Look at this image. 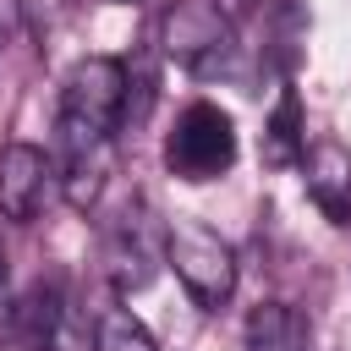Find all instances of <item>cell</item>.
I'll use <instances>...</instances> for the list:
<instances>
[{
	"mask_svg": "<svg viewBox=\"0 0 351 351\" xmlns=\"http://www.w3.org/2000/svg\"><path fill=\"white\" fill-rule=\"evenodd\" d=\"M165 263L176 269L192 307H203V313H219L236 296V252L203 219H176L165 230Z\"/></svg>",
	"mask_w": 351,
	"mask_h": 351,
	"instance_id": "cell-1",
	"label": "cell"
},
{
	"mask_svg": "<svg viewBox=\"0 0 351 351\" xmlns=\"http://www.w3.org/2000/svg\"><path fill=\"white\" fill-rule=\"evenodd\" d=\"M236 154H241V143H236V121L219 110V104H208V99H192L181 115H176V126H170V137H165V170L176 176V181H219L230 165H236Z\"/></svg>",
	"mask_w": 351,
	"mask_h": 351,
	"instance_id": "cell-2",
	"label": "cell"
},
{
	"mask_svg": "<svg viewBox=\"0 0 351 351\" xmlns=\"http://www.w3.org/2000/svg\"><path fill=\"white\" fill-rule=\"evenodd\" d=\"M159 49L176 66H186L197 77H214L236 49V22L214 0H170L165 16H159Z\"/></svg>",
	"mask_w": 351,
	"mask_h": 351,
	"instance_id": "cell-3",
	"label": "cell"
},
{
	"mask_svg": "<svg viewBox=\"0 0 351 351\" xmlns=\"http://www.w3.org/2000/svg\"><path fill=\"white\" fill-rule=\"evenodd\" d=\"M55 181H60V197L71 208H99L104 186H110V170H115V132H99V126H82V121H55Z\"/></svg>",
	"mask_w": 351,
	"mask_h": 351,
	"instance_id": "cell-4",
	"label": "cell"
},
{
	"mask_svg": "<svg viewBox=\"0 0 351 351\" xmlns=\"http://www.w3.org/2000/svg\"><path fill=\"white\" fill-rule=\"evenodd\" d=\"M159 269H165V230L148 203H126L104 225V274L121 296H132V291L154 285Z\"/></svg>",
	"mask_w": 351,
	"mask_h": 351,
	"instance_id": "cell-5",
	"label": "cell"
},
{
	"mask_svg": "<svg viewBox=\"0 0 351 351\" xmlns=\"http://www.w3.org/2000/svg\"><path fill=\"white\" fill-rule=\"evenodd\" d=\"M126 93H132L126 60H115V55H82L66 71L60 115L66 121H82V126H99V132H115L126 121Z\"/></svg>",
	"mask_w": 351,
	"mask_h": 351,
	"instance_id": "cell-6",
	"label": "cell"
},
{
	"mask_svg": "<svg viewBox=\"0 0 351 351\" xmlns=\"http://www.w3.org/2000/svg\"><path fill=\"white\" fill-rule=\"evenodd\" d=\"M55 181V165L44 148L33 143H5L0 148V219L5 225H27L44 208V192Z\"/></svg>",
	"mask_w": 351,
	"mask_h": 351,
	"instance_id": "cell-7",
	"label": "cell"
},
{
	"mask_svg": "<svg viewBox=\"0 0 351 351\" xmlns=\"http://www.w3.org/2000/svg\"><path fill=\"white\" fill-rule=\"evenodd\" d=\"M302 165H307V197L318 203V214L329 225H351V154L340 143H313Z\"/></svg>",
	"mask_w": 351,
	"mask_h": 351,
	"instance_id": "cell-8",
	"label": "cell"
},
{
	"mask_svg": "<svg viewBox=\"0 0 351 351\" xmlns=\"http://www.w3.org/2000/svg\"><path fill=\"white\" fill-rule=\"evenodd\" d=\"M307 340H313V324L291 302H258L247 313V324H241L247 351H307Z\"/></svg>",
	"mask_w": 351,
	"mask_h": 351,
	"instance_id": "cell-9",
	"label": "cell"
},
{
	"mask_svg": "<svg viewBox=\"0 0 351 351\" xmlns=\"http://www.w3.org/2000/svg\"><path fill=\"white\" fill-rule=\"evenodd\" d=\"M302 154H307V132H302V99H296V88H285V93L274 99L269 121H263V165L291 170V165H302Z\"/></svg>",
	"mask_w": 351,
	"mask_h": 351,
	"instance_id": "cell-10",
	"label": "cell"
},
{
	"mask_svg": "<svg viewBox=\"0 0 351 351\" xmlns=\"http://www.w3.org/2000/svg\"><path fill=\"white\" fill-rule=\"evenodd\" d=\"M93 351H159V346H154V335H148L126 307H110V313H99V324H93Z\"/></svg>",
	"mask_w": 351,
	"mask_h": 351,
	"instance_id": "cell-11",
	"label": "cell"
},
{
	"mask_svg": "<svg viewBox=\"0 0 351 351\" xmlns=\"http://www.w3.org/2000/svg\"><path fill=\"white\" fill-rule=\"evenodd\" d=\"M16 16H22V0H0V49H5V38L16 33Z\"/></svg>",
	"mask_w": 351,
	"mask_h": 351,
	"instance_id": "cell-12",
	"label": "cell"
},
{
	"mask_svg": "<svg viewBox=\"0 0 351 351\" xmlns=\"http://www.w3.org/2000/svg\"><path fill=\"white\" fill-rule=\"evenodd\" d=\"M0 318H11V296H5V247H0Z\"/></svg>",
	"mask_w": 351,
	"mask_h": 351,
	"instance_id": "cell-13",
	"label": "cell"
},
{
	"mask_svg": "<svg viewBox=\"0 0 351 351\" xmlns=\"http://www.w3.org/2000/svg\"><path fill=\"white\" fill-rule=\"evenodd\" d=\"M115 5H137V0H115Z\"/></svg>",
	"mask_w": 351,
	"mask_h": 351,
	"instance_id": "cell-14",
	"label": "cell"
}]
</instances>
